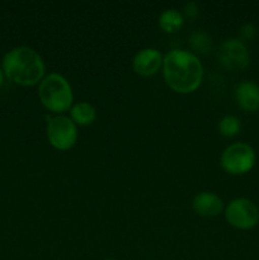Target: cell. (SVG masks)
Listing matches in <instances>:
<instances>
[{
  "mask_svg": "<svg viewBox=\"0 0 259 260\" xmlns=\"http://www.w3.org/2000/svg\"><path fill=\"white\" fill-rule=\"evenodd\" d=\"M163 73L167 85L179 94H189L200 88L203 79V66L195 53L173 50L164 57Z\"/></svg>",
  "mask_w": 259,
  "mask_h": 260,
  "instance_id": "6da1fadb",
  "label": "cell"
},
{
  "mask_svg": "<svg viewBox=\"0 0 259 260\" xmlns=\"http://www.w3.org/2000/svg\"><path fill=\"white\" fill-rule=\"evenodd\" d=\"M3 71L13 83L32 86L41 83L45 78V62L33 48L20 46L4 56Z\"/></svg>",
  "mask_w": 259,
  "mask_h": 260,
  "instance_id": "7a4b0ae2",
  "label": "cell"
},
{
  "mask_svg": "<svg viewBox=\"0 0 259 260\" xmlns=\"http://www.w3.org/2000/svg\"><path fill=\"white\" fill-rule=\"evenodd\" d=\"M38 96L43 107L52 113L69 111L74 101L71 85L57 73H51L42 79L38 86Z\"/></svg>",
  "mask_w": 259,
  "mask_h": 260,
  "instance_id": "3957f363",
  "label": "cell"
},
{
  "mask_svg": "<svg viewBox=\"0 0 259 260\" xmlns=\"http://www.w3.org/2000/svg\"><path fill=\"white\" fill-rule=\"evenodd\" d=\"M46 134L51 146L60 151H68L78 140V128L71 118L65 116L46 114Z\"/></svg>",
  "mask_w": 259,
  "mask_h": 260,
  "instance_id": "277c9868",
  "label": "cell"
},
{
  "mask_svg": "<svg viewBox=\"0 0 259 260\" xmlns=\"http://www.w3.org/2000/svg\"><path fill=\"white\" fill-rule=\"evenodd\" d=\"M220 164L231 175L246 174L255 164V152L248 144L235 142L223 150Z\"/></svg>",
  "mask_w": 259,
  "mask_h": 260,
  "instance_id": "5b68a950",
  "label": "cell"
},
{
  "mask_svg": "<svg viewBox=\"0 0 259 260\" xmlns=\"http://www.w3.org/2000/svg\"><path fill=\"white\" fill-rule=\"evenodd\" d=\"M225 216L228 222L239 230H249L259 222L258 207L246 198L231 201L226 207Z\"/></svg>",
  "mask_w": 259,
  "mask_h": 260,
  "instance_id": "8992f818",
  "label": "cell"
},
{
  "mask_svg": "<svg viewBox=\"0 0 259 260\" xmlns=\"http://www.w3.org/2000/svg\"><path fill=\"white\" fill-rule=\"evenodd\" d=\"M218 58L226 69L233 71L243 70L248 68L250 62V56L245 43L238 38H229L221 45Z\"/></svg>",
  "mask_w": 259,
  "mask_h": 260,
  "instance_id": "52a82bcc",
  "label": "cell"
},
{
  "mask_svg": "<svg viewBox=\"0 0 259 260\" xmlns=\"http://www.w3.org/2000/svg\"><path fill=\"white\" fill-rule=\"evenodd\" d=\"M164 57L156 48H144L139 51L132 61V68L137 75L152 76L163 68Z\"/></svg>",
  "mask_w": 259,
  "mask_h": 260,
  "instance_id": "ba28073f",
  "label": "cell"
},
{
  "mask_svg": "<svg viewBox=\"0 0 259 260\" xmlns=\"http://www.w3.org/2000/svg\"><path fill=\"white\" fill-rule=\"evenodd\" d=\"M192 208L198 216L216 217L223 210V202L217 194L211 192H201L193 198Z\"/></svg>",
  "mask_w": 259,
  "mask_h": 260,
  "instance_id": "9c48e42d",
  "label": "cell"
},
{
  "mask_svg": "<svg viewBox=\"0 0 259 260\" xmlns=\"http://www.w3.org/2000/svg\"><path fill=\"white\" fill-rule=\"evenodd\" d=\"M235 99L238 106L246 112L259 109V85L253 81H243L236 86Z\"/></svg>",
  "mask_w": 259,
  "mask_h": 260,
  "instance_id": "30bf717a",
  "label": "cell"
},
{
  "mask_svg": "<svg viewBox=\"0 0 259 260\" xmlns=\"http://www.w3.org/2000/svg\"><path fill=\"white\" fill-rule=\"evenodd\" d=\"M71 121L76 126H89L96 118V111L91 104L86 102H79L70 109Z\"/></svg>",
  "mask_w": 259,
  "mask_h": 260,
  "instance_id": "8fae6325",
  "label": "cell"
},
{
  "mask_svg": "<svg viewBox=\"0 0 259 260\" xmlns=\"http://www.w3.org/2000/svg\"><path fill=\"white\" fill-rule=\"evenodd\" d=\"M184 24L183 14L177 9H167L160 14L159 25L164 32L174 33L178 32Z\"/></svg>",
  "mask_w": 259,
  "mask_h": 260,
  "instance_id": "7c38bea8",
  "label": "cell"
},
{
  "mask_svg": "<svg viewBox=\"0 0 259 260\" xmlns=\"http://www.w3.org/2000/svg\"><path fill=\"white\" fill-rule=\"evenodd\" d=\"M189 46L196 52L208 55L212 50V38L205 30H196L189 36Z\"/></svg>",
  "mask_w": 259,
  "mask_h": 260,
  "instance_id": "4fadbf2b",
  "label": "cell"
},
{
  "mask_svg": "<svg viewBox=\"0 0 259 260\" xmlns=\"http://www.w3.org/2000/svg\"><path fill=\"white\" fill-rule=\"evenodd\" d=\"M217 129L220 135L225 137H234L240 132L241 123L238 117L225 116L217 123Z\"/></svg>",
  "mask_w": 259,
  "mask_h": 260,
  "instance_id": "5bb4252c",
  "label": "cell"
},
{
  "mask_svg": "<svg viewBox=\"0 0 259 260\" xmlns=\"http://www.w3.org/2000/svg\"><path fill=\"white\" fill-rule=\"evenodd\" d=\"M256 36L255 25L246 23L240 28V37L243 41H253Z\"/></svg>",
  "mask_w": 259,
  "mask_h": 260,
  "instance_id": "9a60e30c",
  "label": "cell"
},
{
  "mask_svg": "<svg viewBox=\"0 0 259 260\" xmlns=\"http://www.w3.org/2000/svg\"><path fill=\"white\" fill-rule=\"evenodd\" d=\"M184 14L187 15L188 18H190V19H195V18H197L198 15V8H197V4H196L195 2H189L187 3V4L184 5Z\"/></svg>",
  "mask_w": 259,
  "mask_h": 260,
  "instance_id": "2e32d148",
  "label": "cell"
},
{
  "mask_svg": "<svg viewBox=\"0 0 259 260\" xmlns=\"http://www.w3.org/2000/svg\"><path fill=\"white\" fill-rule=\"evenodd\" d=\"M3 81H4V73H3L2 69H0V86L3 85Z\"/></svg>",
  "mask_w": 259,
  "mask_h": 260,
  "instance_id": "e0dca14e",
  "label": "cell"
},
{
  "mask_svg": "<svg viewBox=\"0 0 259 260\" xmlns=\"http://www.w3.org/2000/svg\"><path fill=\"white\" fill-rule=\"evenodd\" d=\"M106 260H114V259H106Z\"/></svg>",
  "mask_w": 259,
  "mask_h": 260,
  "instance_id": "ac0fdd59",
  "label": "cell"
}]
</instances>
